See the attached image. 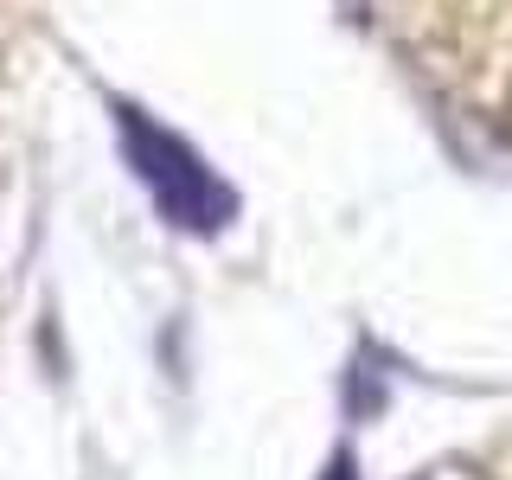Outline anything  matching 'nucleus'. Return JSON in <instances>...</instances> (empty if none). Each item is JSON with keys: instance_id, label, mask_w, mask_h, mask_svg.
Masks as SVG:
<instances>
[{"instance_id": "nucleus-1", "label": "nucleus", "mask_w": 512, "mask_h": 480, "mask_svg": "<svg viewBox=\"0 0 512 480\" xmlns=\"http://www.w3.org/2000/svg\"><path fill=\"white\" fill-rule=\"evenodd\" d=\"M116 116H122V148L135 160V173L148 180V192L160 199V212L173 224H186V231H218V224H231V192L199 167V154H192L180 135L154 128L141 109H116Z\"/></svg>"}]
</instances>
